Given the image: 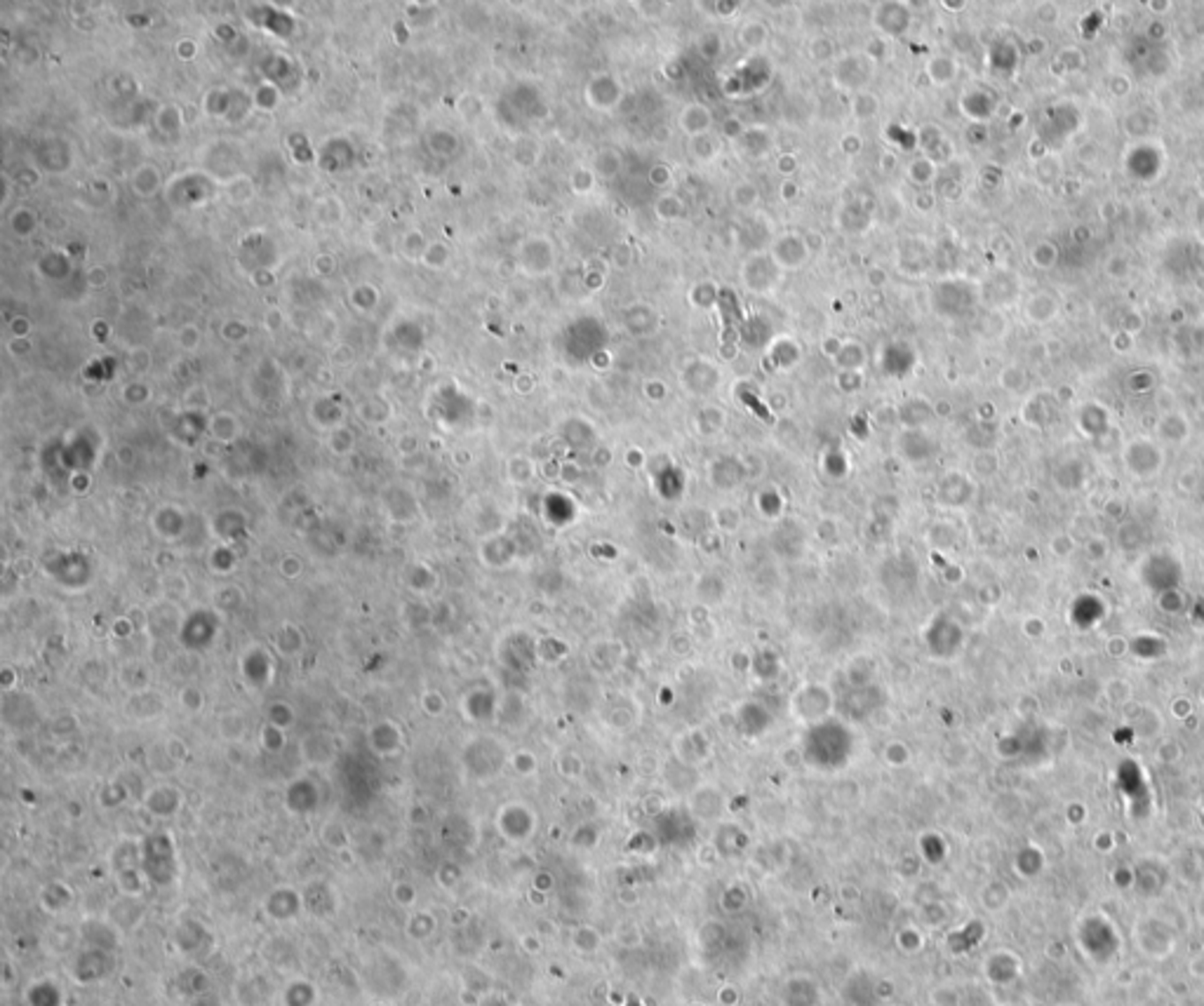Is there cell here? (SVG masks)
<instances>
[{
	"instance_id": "cell-1",
	"label": "cell",
	"mask_w": 1204,
	"mask_h": 1006,
	"mask_svg": "<svg viewBox=\"0 0 1204 1006\" xmlns=\"http://www.w3.org/2000/svg\"><path fill=\"white\" fill-rule=\"evenodd\" d=\"M236 997H238L240 1006H271L274 990H271L267 979L250 976V979H243V983L236 990Z\"/></svg>"
},
{
	"instance_id": "cell-2",
	"label": "cell",
	"mask_w": 1204,
	"mask_h": 1006,
	"mask_svg": "<svg viewBox=\"0 0 1204 1006\" xmlns=\"http://www.w3.org/2000/svg\"><path fill=\"white\" fill-rule=\"evenodd\" d=\"M315 1002H318V993L306 979L292 980L281 993L282 1006H315Z\"/></svg>"
},
{
	"instance_id": "cell-3",
	"label": "cell",
	"mask_w": 1204,
	"mask_h": 1006,
	"mask_svg": "<svg viewBox=\"0 0 1204 1006\" xmlns=\"http://www.w3.org/2000/svg\"><path fill=\"white\" fill-rule=\"evenodd\" d=\"M433 931H435V920H431L426 912H424V915L414 917L412 922H410V927H407V934H410V938H414V941H426V938L431 936Z\"/></svg>"
}]
</instances>
